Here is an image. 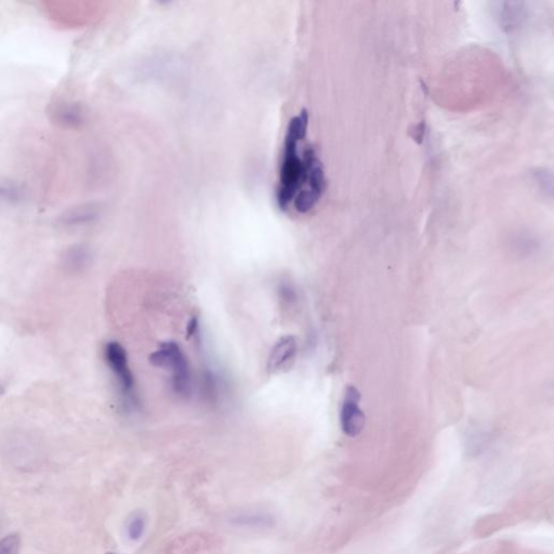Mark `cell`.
I'll use <instances>...</instances> for the list:
<instances>
[{"mask_svg": "<svg viewBox=\"0 0 554 554\" xmlns=\"http://www.w3.org/2000/svg\"><path fill=\"white\" fill-rule=\"evenodd\" d=\"M308 125L309 114L303 110L292 117L285 134L276 189V203L280 210L290 208L308 180L310 159L315 150L306 148L302 156L299 154V143L306 138Z\"/></svg>", "mask_w": 554, "mask_h": 554, "instance_id": "cell-1", "label": "cell"}, {"mask_svg": "<svg viewBox=\"0 0 554 554\" xmlns=\"http://www.w3.org/2000/svg\"><path fill=\"white\" fill-rule=\"evenodd\" d=\"M90 251L85 245H73L66 249L62 257V264L66 272L71 274L84 272L90 265Z\"/></svg>", "mask_w": 554, "mask_h": 554, "instance_id": "cell-8", "label": "cell"}, {"mask_svg": "<svg viewBox=\"0 0 554 554\" xmlns=\"http://www.w3.org/2000/svg\"><path fill=\"white\" fill-rule=\"evenodd\" d=\"M230 522L239 528H271L274 526L275 519L269 513L248 512L232 516Z\"/></svg>", "mask_w": 554, "mask_h": 554, "instance_id": "cell-10", "label": "cell"}, {"mask_svg": "<svg viewBox=\"0 0 554 554\" xmlns=\"http://www.w3.org/2000/svg\"><path fill=\"white\" fill-rule=\"evenodd\" d=\"M361 394L355 387L345 390V399L341 407V428L350 438H356L365 427V415L360 407Z\"/></svg>", "mask_w": 554, "mask_h": 554, "instance_id": "cell-4", "label": "cell"}, {"mask_svg": "<svg viewBox=\"0 0 554 554\" xmlns=\"http://www.w3.org/2000/svg\"><path fill=\"white\" fill-rule=\"evenodd\" d=\"M50 115L52 122L63 129H78L85 122L83 106L74 101H58L52 105Z\"/></svg>", "mask_w": 554, "mask_h": 554, "instance_id": "cell-5", "label": "cell"}, {"mask_svg": "<svg viewBox=\"0 0 554 554\" xmlns=\"http://www.w3.org/2000/svg\"><path fill=\"white\" fill-rule=\"evenodd\" d=\"M107 554H114V553H107Z\"/></svg>", "mask_w": 554, "mask_h": 554, "instance_id": "cell-15", "label": "cell"}, {"mask_svg": "<svg viewBox=\"0 0 554 554\" xmlns=\"http://www.w3.org/2000/svg\"><path fill=\"white\" fill-rule=\"evenodd\" d=\"M187 335H195L198 331V319L196 317H193L191 319L190 323L187 325Z\"/></svg>", "mask_w": 554, "mask_h": 554, "instance_id": "cell-14", "label": "cell"}, {"mask_svg": "<svg viewBox=\"0 0 554 554\" xmlns=\"http://www.w3.org/2000/svg\"><path fill=\"white\" fill-rule=\"evenodd\" d=\"M150 362L156 367L169 370L173 374V391L181 397H187L192 392V374L187 356L180 345L168 341L161 343V347L152 353Z\"/></svg>", "mask_w": 554, "mask_h": 554, "instance_id": "cell-2", "label": "cell"}, {"mask_svg": "<svg viewBox=\"0 0 554 554\" xmlns=\"http://www.w3.org/2000/svg\"><path fill=\"white\" fill-rule=\"evenodd\" d=\"M298 343L294 335H285L275 343L268 358V370L271 374L280 372L294 360Z\"/></svg>", "mask_w": 554, "mask_h": 554, "instance_id": "cell-6", "label": "cell"}, {"mask_svg": "<svg viewBox=\"0 0 554 554\" xmlns=\"http://www.w3.org/2000/svg\"><path fill=\"white\" fill-rule=\"evenodd\" d=\"M26 190L21 183L8 177H0V204L17 206L24 202Z\"/></svg>", "mask_w": 554, "mask_h": 554, "instance_id": "cell-9", "label": "cell"}, {"mask_svg": "<svg viewBox=\"0 0 554 554\" xmlns=\"http://www.w3.org/2000/svg\"><path fill=\"white\" fill-rule=\"evenodd\" d=\"M145 526L146 520L143 514L140 512L136 513L127 524V535L132 541H138L143 536Z\"/></svg>", "mask_w": 554, "mask_h": 554, "instance_id": "cell-11", "label": "cell"}, {"mask_svg": "<svg viewBox=\"0 0 554 554\" xmlns=\"http://www.w3.org/2000/svg\"><path fill=\"white\" fill-rule=\"evenodd\" d=\"M97 208L93 205L72 207L60 216L58 223L66 229H76L93 223L97 219Z\"/></svg>", "mask_w": 554, "mask_h": 554, "instance_id": "cell-7", "label": "cell"}, {"mask_svg": "<svg viewBox=\"0 0 554 554\" xmlns=\"http://www.w3.org/2000/svg\"><path fill=\"white\" fill-rule=\"evenodd\" d=\"M425 124L420 122L411 130V136H413V140L418 144L422 143L423 136H425Z\"/></svg>", "mask_w": 554, "mask_h": 554, "instance_id": "cell-13", "label": "cell"}, {"mask_svg": "<svg viewBox=\"0 0 554 554\" xmlns=\"http://www.w3.org/2000/svg\"><path fill=\"white\" fill-rule=\"evenodd\" d=\"M21 539L17 534H10L0 540V554H19Z\"/></svg>", "mask_w": 554, "mask_h": 554, "instance_id": "cell-12", "label": "cell"}, {"mask_svg": "<svg viewBox=\"0 0 554 554\" xmlns=\"http://www.w3.org/2000/svg\"><path fill=\"white\" fill-rule=\"evenodd\" d=\"M104 358L116 380L125 406H136V395L134 391V374L130 370L128 356L124 347L116 341L107 342L104 347Z\"/></svg>", "mask_w": 554, "mask_h": 554, "instance_id": "cell-3", "label": "cell"}]
</instances>
